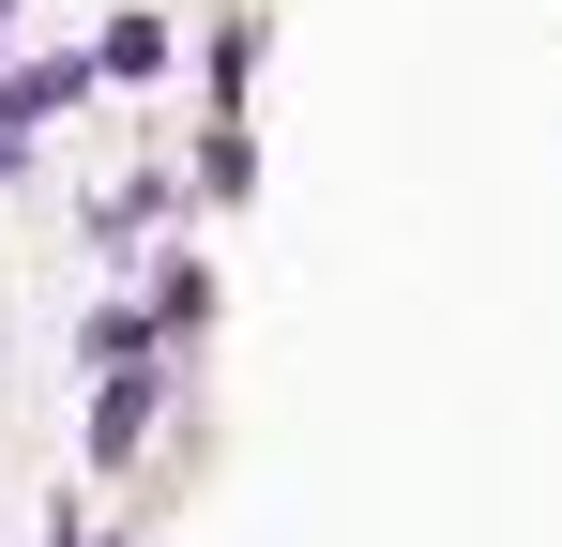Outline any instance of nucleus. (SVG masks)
I'll use <instances>...</instances> for the list:
<instances>
[{
	"mask_svg": "<svg viewBox=\"0 0 562 547\" xmlns=\"http://www.w3.org/2000/svg\"><path fill=\"white\" fill-rule=\"evenodd\" d=\"M198 304H213V274H198V259L153 274V335H198Z\"/></svg>",
	"mask_w": 562,
	"mask_h": 547,
	"instance_id": "obj_3",
	"label": "nucleus"
},
{
	"mask_svg": "<svg viewBox=\"0 0 562 547\" xmlns=\"http://www.w3.org/2000/svg\"><path fill=\"white\" fill-rule=\"evenodd\" d=\"M168 62V15H106V46H92V77H153Z\"/></svg>",
	"mask_w": 562,
	"mask_h": 547,
	"instance_id": "obj_2",
	"label": "nucleus"
},
{
	"mask_svg": "<svg viewBox=\"0 0 562 547\" xmlns=\"http://www.w3.org/2000/svg\"><path fill=\"white\" fill-rule=\"evenodd\" d=\"M15 168H31V137H15V122H0V182H15Z\"/></svg>",
	"mask_w": 562,
	"mask_h": 547,
	"instance_id": "obj_4",
	"label": "nucleus"
},
{
	"mask_svg": "<svg viewBox=\"0 0 562 547\" xmlns=\"http://www.w3.org/2000/svg\"><path fill=\"white\" fill-rule=\"evenodd\" d=\"M0 31H15V0H0Z\"/></svg>",
	"mask_w": 562,
	"mask_h": 547,
	"instance_id": "obj_5",
	"label": "nucleus"
},
{
	"mask_svg": "<svg viewBox=\"0 0 562 547\" xmlns=\"http://www.w3.org/2000/svg\"><path fill=\"white\" fill-rule=\"evenodd\" d=\"M77 91H92V62H31V77H0V122L31 137V122H46V107H77Z\"/></svg>",
	"mask_w": 562,
	"mask_h": 547,
	"instance_id": "obj_1",
	"label": "nucleus"
}]
</instances>
